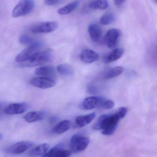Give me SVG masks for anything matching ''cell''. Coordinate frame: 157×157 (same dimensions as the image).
Returning <instances> with one entry per match:
<instances>
[{
    "label": "cell",
    "mask_w": 157,
    "mask_h": 157,
    "mask_svg": "<svg viewBox=\"0 0 157 157\" xmlns=\"http://www.w3.org/2000/svg\"><path fill=\"white\" fill-rule=\"evenodd\" d=\"M1 109H2V105H1V103H0V111H1Z\"/></svg>",
    "instance_id": "1f68e13d"
},
{
    "label": "cell",
    "mask_w": 157,
    "mask_h": 157,
    "mask_svg": "<svg viewBox=\"0 0 157 157\" xmlns=\"http://www.w3.org/2000/svg\"><path fill=\"white\" fill-rule=\"evenodd\" d=\"M114 1H115V3L116 6H120L125 2V0H114Z\"/></svg>",
    "instance_id": "f546056e"
},
{
    "label": "cell",
    "mask_w": 157,
    "mask_h": 157,
    "mask_svg": "<svg viewBox=\"0 0 157 157\" xmlns=\"http://www.w3.org/2000/svg\"><path fill=\"white\" fill-rule=\"evenodd\" d=\"M114 14L111 13L105 14L101 17L99 22L101 25H107L113 23L115 20Z\"/></svg>",
    "instance_id": "d4e9b609"
},
{
    "label": "cell",
    "mask_w": 157,
    "mask_h": 157,
    "mask_svg": "<svg viewBox=\"0 0 157 157\" xmlns=\"http://www.w3.org/2000/svg\"><path fill=\"white\" fill-rule=\"evenodd\" d=\"M87 90L88 93L92 94H96L98 91V88L92 84H90L87 87Z\"/></svg>",
    "instance_id": "83f0119b"
},
{
    "label": "cell",
    "mask_w": 157,
    "mask_h": 157,
    "mask_svg": "<svg viewBox=\"0 0 157 157\" xmlns=\"http://www.w3.org/2000/svg\"><path fill=\"white\" fill-rule=\"evenodd\" d=\"M71 127V121L68 120H64L59 122L53 128L52 132L56 134H62L69 130Z\"/></svg>",
    "instance_id": "ffe728a7"
},
{
    "label": "cell",
    "mask_w": 157,
    "mask_h": 157,
    "mask_svg": "<svg viewBox=\"0 0 157 157\" xmlns=\"http://www.w3.org/2000/svg\"><path fill=\"white\" fill-rule=\"evenodd\" d=\"M127 112L128 108L121 107L113 114L101 115L93 125V130H102L101 132L104 135H112L116 131L119 121L125 117Z\"/></svg>",
    "instance_id": "6da1fadb"
},
{
    "label": "cell",
    "mask_w": 157,
    "mask_h": 157,
    "mask_svg": "<svg viewBox=\"0 0 157 157\" xmlns=\"http://www.w3.org/2000/svg\"><path fill=\"white\" fill-rule=\"evenodd\" d=\"M28 106L25 103H14L6 106L4 112L7 114L13 115L24 113L27 109Z\"/></svg>",
    "instance_id": "8fae6325"
},
{
    "label": "cell",
    "mask_w": 157,
    "mask_h": 157,
    "mask_svg": "<svg viewBox=\"0 0 157 157\" xmlns=\"http://www.w3.org/2000/svg\"><path fill=\"white\" fill-rule=\"evenodd\" d=\"M35 6L34 0H20L12 12L13 17L24 16L31 13Z\"/></svg>",
    "instance_id": "277c9868"
},
{
    "label": "cell",
    "mask_w": 157,
    "mask_h": 157,
    "mask_svg": "<svg viewBox=\"0 0 157 157\" xmlns=\"http://www.w3.org/2000/svg\"><path fill=\"white\" fill-rule=\"evenodd\" d=\"M43 45L42 42L35 40L16 56V62L21 63L28 60L36 53L40 51Z\"/></svg>",
    "instance_id": "3957f363"
},
{
    "label": "cell",
    "mask_w": 157,
    "mask_h": 157,
    "mask_svg": "<svg viewBox=\"0 0 157 157\" xmlns=\"http://www.w3.org/2000/svg\"><path fill=\"white\" fill-rule=\"evenodd\" d=\"M45 116V113L43 111L30 112L25 116V120L28 123H33L42 120Z\"/></svg>",
    "instance_id": "d6986e66"
},
{
    "label": "cell",
    "mask_w": 157,
    "mask_h": 157,
    "mask_svg": "<svg viewBox=\"0 0 157 157\" xmlns=\"http://www.w3.org/2000/svg\"><path fill=\"white\" fill-rule=\"evenodd\" d=\"M3 138V136L2 135V133H0V141H1V140H2V139Z\"/></svg>",
    "instance_id": "4dcf8cb0"
},
{
    "label": "cell",
    "mask_w": 157,
    "mask_h": 157,
    "mask_svg": "<svg viewBox=\"0 0 157 157\" xmlns=\"http://www.w3.org/2000/svg\"><path fill=\"white\" fill-rule=\"evenodd\" d=\"M52 51L50 49L40 51L29 60L21 63L23 67H33L39 66L48 62L52 58Z\"/></svg>",
    "instance_id": "7a4b0ae2"
},
{
    "label": "cell",
    "mask_w": 157,
    "mask_h": 157,
    "mask_svg": "<svg viewBox=\"0 0 157 157\" xmlns=\"http://www.w3.org/2000/svg\"><path fill=\"white\" fill-rule=\"evenodd\" d=\"M106 99L101 97H90L86 98L80 105V108L84 110H91L99 108Z\"/></svg>",
    "instance_id": "ba28073f"
},
{
    "label": "cell",
    "mask_w": 157,
    "mask_h": 157,
    "mask_svg": "<svg viewBox=\"0 0 157 157\" xmlns=\"http://www.w3.org/2000/svg\"><path fill=\"white\" fill-rule=\"evenodd\" d=\"M88 33L90 38L94 42H99L102 37V30L96 23H91L89 25Z\"/></svg>",
    "instance_id": "4fadbf2b"
},
{
    "label": "cell",
    "mask_w": 157,
    "mask_h": 157,
    "mask_svg": "<svg viewBox=\"0 0 157 157\" xmlns=\"http://www.w3.org/2000/svg\"><path fill=\"white\" fill-rule=\"evenodd\" d=\"M124 52L123 49L121 48L114 49L105 55L103 59L104 63L108 64L119 59L122 56Z\"/></svg>",
    "instance_id": "9a60e30c"
},
{
    "label": "cell",
    "mask_w": 157,
    "mask_h": 157,
    "mask_svg": "<svg viewBox=\"0 0 157 157\" xmlns=\"http://www.w3.org/2000/svg\"><path fill=\"white\" fill-rule=\"evenodd\" d=\"M19 42L23 45H30L35 40L30 36L27 35H23L20 36L19 39Z\"/></svg>",
    "instance_id": "484cf974"
},
{
    "label": "cell",
    "mask_w": 157,
    "mask_h": 157,
    "mask_svg": "<svg viewBox=\"0 0 157 157\" xmlns=\"http://www.w3.org/2000/svg\"><path fill=\"white\" fill-rule=\"evenodd\" d=\"M114 106V103L113 101L110 100H106L103 101L100 108L103 109H110Z\"/></svg>",
    "instance_id": "4316f807"
},
{
    "label": "cell",
    "mask_w": 157,
    "mask_h": 157,
    "mask_svg": "<svg viewBox=\"0 0 157 157\" xmlns=\"http://www.w3.org/2000/svg\"><path fill=\"white\" fill-rule=\"evenodd\" d=\"M33 144L29 141H21L14 144L7 149V152L12 155L23 154L33 146Z\"/></svg>",
    "instance_id": "9c48e42d"
},
{
    "label": "cell",
    "mask_w": 157,
    "mask_h": 157,
    "mask_svg": "<svg viewBox=\"0 0 157 157\" xmlns=\"http://www.w3.org/2000/svg\"><path fill=\"white\" fill-rule=\"evenodd\" d=\"M57 71L59 74L65 76H69L74 74V70L71 66L68 64H61L57 67Z\"/></svg>",
    "instance_id": "cb8c5ba5"
},
{
    "label": "cell",
    "mask_w": 157,
    "mask_h": 157,
    "mask_svg": "<svg viewBox=\"0 0 157 157\" xmlns=\"http://www.w3.org/2000/svg\"><path fill=\"white\" fill-rule=\"evenodd\" d=\"M59 25L55 21H48L38 23L33 25L31 28V32L35 34L49 33L53 32L58 29Z\"/></svg>",
    "instance_id": "8992f818"
},
{
    "label": "cell",
    "mask_w": 157,
    "mask_h": 157,
    "mask_svg": "<svg viewBox=\"0 0 157 157\" xmlns=\"http://www.w3.org/2000/svg\"><path fill=\"white\" fill-rule=\"evenodd\" d=\"M98 54L90 49L84 50L80 54V59L86 63H92L98 60Z\"/></svg>",
    "instance_id": "5bb4252c"
},
{
    "label": "cell",
    "mask_w": 157,
    "mask_h": 157,
    "mask_svg": "<svg viewBox=\"0 0 157 157\" xmlns=\"http://www.w3.org/2000/svg\"><path fill=\"white\" fill-rule=\"evenodd\" d=\"M96 117L95 113H89L83 116H78L75 119V123L77 127L82 128L89 124Z\"/></svg>",
    "instance_id": "2e32d148"
},
{
    "label": "cell",
    "mask_w": 157,
    "mask_h": 157,
    "mask_svg": "<svg viewBox=\"0 0 157 157\" xmlns=\"http://www.w3.org/2000/svg\"><path fill=\"white\" fill-rule=\"evenodd\" d=\"M29 82L34 86L43 89L53 87L56 84V81L53 78L47 77L33 78L30 79Z\"/></svg>",
    "instance_id": "52a82bcc"
},
{
    "label": "cell",
    "mask_w": 157,
    "mask_h": 157,
    "mask_svg": "<svg viewBox=\"0 0 157 157\" xmlns=\"http://www.w3.org/2000/svg\"><path fill=\"white\" fill-rule=\"evenodd\" d=\"M124 69L122 66H117L110 69L105 73L104 78L105 79H110L119 76L123 72Z\"/></svg>",
    "instance_id": "7402d4cb"
},
{
    "label": "cell",
    "mask_w": 157,
    "mask_h": 157,
    "mask_svg": "<svg viewBox=\"0 0 157 157\" xmlns=\"http://www.w3.org/2000/svg\"><path fill=\"white\" fill-rule=\"evenodd\" d=\"M90 140L88 137L77 134L72 137L70 147L71 151L77 153L85 150L89 144Z\"/></svg>",
    "instance_id": "5b68a950"
},
{
    "label": "cell",
    "mask_w": 157,
    "mask_h": 157,
    "mask_svg": "<svg viewBox=\"0 0 157 157\" xmlns=\"http://www.w3.org/2000/svg\"><path fill=\"white\" fill-rule=\"evenodd\" d=\"M71 154V151L63 149L61 145H57L52 147L41 157H69Z\"/></svg>",
    "instance_id": "7c38bea8"
},
{
    "label": "cell",
    "mask_w": 157,
    "mask_h": 157,
    "mask_svg": "<svg viewBox=\"0 0 157 157\" xmlns=\"http://www.w3.org/2000/svg\"><path fill=\"white\" fill-rule=\"evenodd\" d=\"M90 7L92 9L105 10L109 6L107 0H93L90 3Z\"/></svg>",
    "instance_id": "603a6c76"
},
{
    "label": "cell",
    "mask_w": 157,
    "mask_h": 157,
    "mask_svg": "<svg viewBox=\"0 0 157 157\" xmlns=\"http://www.w3.org/2000/svg\"><path fill=\"white\" fill-rule=\"evenodd\" d=\"M154 1H155V2L157 4V0H154Z\"/></svg>",
    "instance_id": "d6a6232c"
},
{
    "label": "cell",
    "mask_w": 157,
    "mask_h": 157,
    "mask_svg": "<svg viewBox=\"0 0 157 157\" xmlns=\"http://www.w3.org/2000/svg\"><path fill=\"white\" fill-rule=\"evenodd\" d=\"M35 74L44 77L53 78L55 76V71L53 67L43 66L37 68L35 71Z\"/></svg>",
    "instance_id": "e0dca14e"
},
{
    "label": "cell",
    "mask_w": 157,
    "mask_h": 157,
    "mask_svg": "<svg viewBox=\"0 0 157 157\" xmlns=\"http://www.w3.org/2000/svg\"><path fill=\"white\" fill-rule=\"evenodd\" d=\"M121 36V31L116 29H112L107 32L105 36V42L108 48H113L116 47Z\"/></svg>",
    "instance_id": "30bf717a"
},
{
    "label": "cell",
    "mask_w": 157,
    "mask_h": 157,
    "mask_svg": "<svg viewBox=\"0 0 157 157\" xmlns=\"http://www.w3.org/2000/svg\"><path fill=\"white\" fill-rule=\"evenodd\" d=\"M49 147V145L48 144H43L37 146L30 151L29 156L31 157H42L48 152Z\"/></svg>",
    "instance_id": "ac0fdd59"
},
{
    "label": "cell",
    "mask_w": 157,
    "mask_h": 157,
    "mask_svg": "<svg viewBox=\"0 0 157 157\" xmlns=\"http://www.w3.org/2000/svg\"><path fill=\"white\" fill-rule=\"evenodd\" d=\"M61 0H44V3L48 6H52L57 4Z\"/></svg>",
    "instance_id": "f1b7e54d"
},
{
    "label": "cell",
    "mask_w": 157,
    "mask_h": 157,
    "mask_svg": "<svg viewBox=\"0 0 157 157\" xmlns=\"http://www.w3.org/2000/svg\"><path fill=\"white\" fill-rule=\"evenodd\" d=\"M79 2H80L79 1L77 0V1L70 3L64 6L62 8L59 9L58 11V13L59 14L61 15L69 14L76 9V8L79 5Z\"/></svg>",
    "instance_id": "44dd1931"
}]
</instances>
